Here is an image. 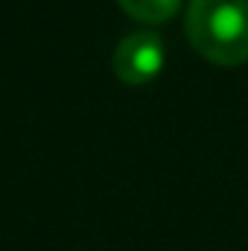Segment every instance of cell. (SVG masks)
Instances as JSON below:
<instances>
[{
    "mask_svg": "<svg viewBox=\"0 0 248 251\" xmlns=\"http://www.w3.org/2000/svg\"><path fill=\"white\" fill-rule=\"evenodd\" d=\"M184 32L193 50L216 67L248 62V0H190Z\"/></svg>",
    "mask_w": 248,
    "mask_h": 251,
    "instance_id": "obj_1",
    "label": "cell"
},
{
    "mask_svg": "<svg viewBox=\"0 0 248 251\" xmlns=\"http://www.w3.org/2000/svg\"><path fill=\"white\" fill-rule=\"evenodd\" d=\"M167 64V47L164 38L152 29H140V32H128L117 41L114 53H111V70L114 76L125 85H149L152 79L161 76Z\"/></svg>",
    "mask_w": 248,
    "mask_h": 251,
    "instance_id": "obj_2",
    "label": "cell"
},
{
    "mask_svg": "<svg viewBox=\"0 0 248 251\" xmlns=\"http://www.w3.org/2000/svg\"><path fill=\"white\" fill-rule=\"evenodd\" d=\"M117 3L128 18H134L146 26H161L178 15L184 0H117Z\"/></svg>",
    "mask_w": 248,
    "mask_h": 251,
    "instance_id": "obj_3",
    "label": "cell"
}]
</instances>
